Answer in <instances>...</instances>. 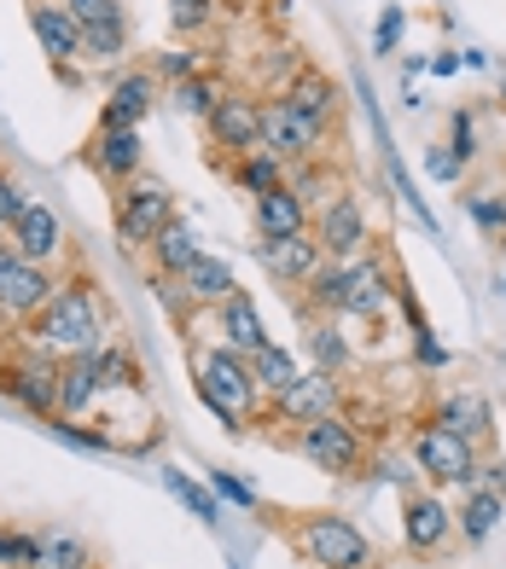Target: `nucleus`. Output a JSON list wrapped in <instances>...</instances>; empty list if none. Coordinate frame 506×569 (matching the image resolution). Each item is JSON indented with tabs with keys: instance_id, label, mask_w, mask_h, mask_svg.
<instances>
[{
	"instance_id": "2",
	"label": "nucleus",
	"mask_w": 506,
	"mask_h": 569,
	"mask_svg": "<svg viewBox=\"0 0 506 569\" xmlns=\"http://www.w3.org/2000/svg\"><path fill=\"white\" fill-rule=\"evenodd\" d=\"M198 396H205V407L216 412V419L227 430H239L250 419V407H257V378H250V360L234 355V349H210L205 360H198Z\"/></svg>"
},
{
	"instance_id": "40",
	"label": "nucleus",
	"mask_w": 506,
	"mask_h": 569,
	"mask_svg": "<svg viewBox=\"0 0 506 569\" xmlns=\"http://www.w3.org/2000/svg\"><path fill=\"white\" fill-rule=\"evenodd\" d=\"M448 158L454 163H472L477 158V122L466 111H454V140H448Z\"/></svg>"
},
{
	"instance_id": "45",
	"label": "nucleus",
	"mask_w": 506,
	"mask_h": 569,
	"mask_svg": "<svg viewBox=\"0 0 506 569\" xmlns=\"http://www.w3.org/2000/svg\"><path fill=\"white\" fill-rule=\"evenodd\" d=\"M477 488H495V495H506V465H500V459L477 465Z\"/></svg>"
},
{
	"instance_id": "25",
	"label": "nucleus",
	"mask_w": 506,
	"mask_h": 569,
	"mask_svg": "<svg viewBox=\"0 0 506 569\" xmlns=\"http://www.w3.org/2000/svg\"><path fill=\"white\" fill-rule=\"evenodd\" d=\"M146 250H151V262H158V273H163V279H175V273H181V268L192 262V256H198V232H192L187 221H169V227L158 232V239L146 244Z\"/></svg>"
},
{
	"instance_id": "38",
	"label": "nucleus",
	"mask_w": 506,
	"mask_h": 569,
	"mask_svg": "<svg viewBox=\"0 0 506 569\" xmlns=\"http://www.w3.org/2000/svg\"><path fill=\"white\" fill-rule=\"evenodd\" d=\"M460 198L484 232H506V198H489V192H460Z\"/></svg>"
},
{
	"instance_id": "35",
	"label": "nucleus",
	"mask_w": 506,
	"mask_h": 569,
	"mask_svg": "<svg viewBox=\"0 0 506 569\" xmlns=\"http://www.w3.org/2000/svg\"><path fill=\"white\" fill-rule=\"evenodd\" d=\"M163 488H169L175 500H187L198 517H205V523H221V506H216V495H205V488H198V482H187L181 471H163Z\"/></svg>"
},
{
	"instance_id": "36",
	"label": "nucleus",
	"mask_w": 506,
	"mask_h": 569,
	"mask_svg": "<svg viewBox=\"0 0 506 569\" xmlns=\"http://www.w3.org/2000/svg\"><path fill=\"white\" fill-rule=\"evenodd\" d=\"M309 349H315V360H320V372H333V378L349 367V349H344V338H338L333 326H315V331H309Z\"/></svg>"
},
{
	"instance_id": "43",
	"label": "nucleus",
	"mask_w": 506,
	"mask_h": 569,
	"mask_svg": "<svg viewBox=\"0 0 506 569\" xmlns=\"http://www.w3.org/2000/svg\"><path fill=\"white\" fill-rule=\"evenodd\" d=\"M23 203H30V198H23V187L0 174V227H7V232H12V221L23 216Z\"/></svg>"
},
{
	"instance_id": "42",
	"label": "nucleus",
	"mask_w": 506,
	"mask_h": 569,
	"mask_svg": "<svg viewBox=\"0 0 506 569\" xmlns=\"http://www.w3.org/2000/svg\"><path fill=\"white\" fill-rule=\"evenodd\" d=\"M210 482H216V495H221V500H234V506H245V511H257V488L239 482L234 471H210Z\"/></svg>"
},
{
	"instance_id": "10",
	"label": "nucleus",
	"mask_w": 506,
	"mask_h": 569,
	"mask_svg": "<svg viewBox=\"0 0 506 569\" xmlns=\"http://www.w3.org/2000/svg\"><path fill=\"white\" fill-rule=\"evenodd\" d=\"M396 284H390V268L373 262V256H356V262H344V302L338 315H356V320H378L390 308Z\"/></svg>"
},
{
	"instance_id": "13",
	"label": "nucleus",
	"mask_w": 506,
	"mask_h": 569,
	"mask_svg": "<svg viewBox=\"0 0 506 569\" xmlns=\"http://www.w3.org/2000/svg\"><path fill=\"white\" fill-rule=\"evenodd\" d=\"M0 383H7V396L23 412H36V419H59V367H53V360H23V367H7Z\"/></svg>"
},
{
	"instance_id": "37",
	"label": "nucleus",
	"mask_w": 506,
	"mask_h": 569,
	"mask_svg": "<svg viewBox=\"0 0 506 569\" xmlns=\"http://www.w3.org/2000/svg\"><path fill=\"white\" fill-rule=\"evenodd\" d=\"M65 12L82 23V30H93V23H129L122 18V0H65Z\"/></svg>"
},
{
	"instance_id": "48",
	"label": "nucleus",
	"mask_w": 506,
	"mask_h": 569,
	"mask_svg": "<svg viewBox=\"0 0 506 569\" xmlns=\"http://www.w3.org/2000/svg\"><path fill=\"white\" fill-rule=\"evenodd\" d=\"M500 88H506V70H500Z\"/></svg>"
},
{
	"instance_id": "46",
	"label": "nucleus",
	"mask_w": 506,
	"mask_h": 569,
	"mask_svg": "<svg viewBox=\"0 0 506 569\" xmlns=\"http://www.w3.org/2000/svg\"><path fill=\"white\" fill-rule=\"evenodd\" d=\"M425 169H431L437 180H460V163H454L448 151H431V158H425Z\"/></svg>"
},
{
	"instance_id": "9",
	"label": "nucleus",
	"mask_w": 506,
	"mask_h": 569,
	"mask_svg": "<svg viewBox=\"0 0 506 569\" xmlns=\"http://www.w3.org/2000/svg\"><path fill=\"white\" fill-rule=\"evenodd\" d=\"M367 210L356 192H338L333 203H320V221H315V239L320 250L333 256V262H356V256L367 250Z\"/></svg>"
},
{
	"instance_id": "8",
	"label": "nucleus",
	"mask_w": 506,
	"mask_h": 569,
	"mask_svg": "<svg viewBox=\"0 0 506 569\" xmlns=\"http://www.w3.org/2000/svg\"><path fill=\"white\" fill-rule=\"evenodd\" d=\"M59 291V279L53 268H41V262H23V256L12 250V239L0 244V315H18V320H36L47 297Z\"/></svg>"
},
{
	"instance_id": "32",
	"label": "nucleus",
	"mask_w": 506,
	"mask_h": 569,
	"mask_svg": "<svg viewBox=\"0 0 506 569\" xmlns=\"http://www.w3.org/2000/svg\"><path fill=\"white\" fill-rule=\"evenodd\" d=\"M36 569H88V547H82L76 535H47Z\"/></svg>"
},
{
	"instance_id": "28",
	"label": "nucleus",
	"mask_w": 506,
	"mask_h": 569,
	"mask_svg": "<svg viewBox=\"0 0 506 569\" xmlns=\"http://www.w3.org/2000/svg\"><path fill=\"white\" fill-rule=\"evenodd\" d=\"M250 378H257V390H268V396H280L286 383L297 378V360L280 349V343H268V349H257L250 355Z\"/></svg>"
},
{
	"instance_id": "15",
	"label": "nucleus",
	"mask_w": 506,
	"mask_h": 569,
	"mask_svg": "<svg viewBox=\"0 0 506 569\" xmlns=\"http://www.w3.org/2000/svg\"><path fill=\"white\" fill-rule=\"evenodd\" d=\"M12 250L23 256V262H53V256L65 250V221L47 210V203H23V216L12 221Z\"/></svg>"
},
{
	"instance_id": "4",
	"label": "nucleus",
	"mask_w": 506,
	"mask_h": 569,
	"mask_svg": "<svg viewBox=\"0 0 506 569\" xmlns=\"http://www.w3.org/2000/svg\"><path fill=\"white\" fill-rule=\"evenodd\" d=\"M477 453H484V448L466 442V436H454V430H443L437 419L414 430V465L437 488H472L477 482V465H484Z\"/></svg>"
},
{
	"instance_id": "26",
	"label": "nucleus",
	"mask_w": 506,
	"mask_h": 569,
	"mask_svg": "<svg viewBox=\"0 0 506 569\" xmlns=\"http://www.w3.org/2000/svg\"><path fill=\"white\" fill-rule=\"evenodd\" d=\"M286 99H291L302 117H315V122H333V117H338V88L326 82L320 70H302L297 82L286 88Z\"/></svg>"
},
{
	"instance_id": "30",
	"label": "nucleus",
	"mask_w": 506,
	"mask_h": 569,
	"mask_svg": "<svg viewBox=\"0 0 506 569\" xmlns=\"http://www.w3.org/2000/svg\"><path fill=\"white\" fill-rule=\"evenodd\" d=\"M216 99H221V88L205 82V76H187V82H175V88H169V106L181 111V117H210V111H216Z\"/></svg>"
},
{
	"instance_id": "47",
	"label": "nucleus",
	"mask_w": 506,
	"mask_h": 569,
	"mask_svg": "<svg viewBox=\"0 0 506 569\" xmlns=\"http://www.w3.org/2000/svg\"><path fill=\"white\" fill-rule=\"evenodd\" d=\"M500 297H506V279H500Z\"/></svg>"
},
{
	"instance_id": "20",
	"label": "nucleus",
	"mask_w": 506,
	"mask_h": 569,
	"mask_svg": "<svg viewBox=\"0 0 506 569\" xmlns=\"http://www.w3.org/2000/svg\"><path fill=\"white\" fill-rule=\"evenodd\" d=\"M30 30H36V41L47 47V59H53V64H70L76 53H82V23H76L65 7H36Z\"/></svg>"
},
{
	"instance_id": "12",
	"label": "nucleus",
	"mask_w": 506,
	"mask_h": 569,
	"mask_svg": "<svg viewBox=\"0 0 506 569\" xmlns=\"http://www.w3.org/2000/svg\"><path fill=\"white\" fill-rule=\"evenodd\" d=\"M205 122H210V140L227 146V151H239V158H245V151H262V106H257V99L221 93Z\"/></svg>"
},
{
	"instance_id": "33",
	"label": "nucleus",
	"mask_w": 506,
	"mask_h": 569,
	"mask_svg": "<svg viewBox=\"0 0 506 569\" xmlns=\"http://www.w3.org/2000/svg\"><path fill=\"white\" fill-rule=\"evenodd\" d=\"M302 284H309V302H315V308H338V302H344V262H333V256H326V262L302 279Z\"/></svg>"
},
{
	"instance_id": "24",
	"label": "nucleus",
	"mask_w": 506,
	"mask_h": 569,
	"mask_svg": "<svg viewBox=\"0 0 506 569\" xmlns=\"http://www.w3.org/2000/svg\"><path fill=\"white\" fill-rule=\"evenodd\" d=\"M175 279H181V284H187V297H198V302H227V297L239 291L234 268H227V262H216V256H205V250H198L192 262H187L181 273H175Z\"/></svg>"
},
{
	"instance_id": "27",
	"label": "nucleus",
	"mask_w": 506,
	"mask_h": 569,
	"mask_svg": "<svg viewBox=\"0 0 506 569\" xmlns=\"http://www.w3.org/2000/svg\"><path fill=\"white\" fill-rule=\"evenodd\" d=\"M93 396H99V383H93L88 355H70L65 367H59V419H76V412H82Z\"/></svg>"
},
{
	"instance_id": "39",
	"label": "nucleus",
	"mask_w": 506,
	"mask_h": 569,
	"mask_svg": "<svg viewBox=\"0 0 506 569\" xmlns=\"http://www.w3.org/2000/svg\"><path fill=\"white\" fill-rule=\"evenodd\" d=\"M401 47V7H385L378 12V30H373V59H385Z\"/></svg>"
},
{
	"instance_id": "11",
	"label": "nucleus",
	"mask_w": 506,
	"mask_h": 569,
	"mask_svg": "<svg viewBox=\"0 0 506 569\" xmlns=\"http://www.w3.org/2000/svg\"><path fill=\"white\" fill-rule=\"evenodd\" d=\"M326 412H338V378L333 372H297L274 396V419H286V425H309V419H326Z\"/></svg>"
},
{
	"instance_id": "22",
	"label": "nucleus",
	"mask_w": 506,
	"mask_h": 569,
	"mask_svg": "<svg viewBox=\"0 0 506 569\" xmlns=\"http://www.w3.org/2000/svg\"><path fill=\"white\" fill-rule=\"evenodd\" d=\"M221 331H227V349L234 355H257V349H268V331H262V315L250 308V297L245 291H234L221 302Z\"/></svg>"
},
{
	"instance_id": "23",
	"label": "nucleus",
	"mask_w": 506,
	"mask_h": 569,
	"mask_svg": "<svg viewBox=\"0 0 506 569\" xmlns=\"http://www.w3.org/2000/svg\"><path fill=\"white\" fill-rule=\"evenodd\" d=\"M500 511H506V495H495V488H466V500H460V511H454V529H460L472 547H484V540L495 535V523H500Z\"/></svg>"
},
{
	"instance_id": "17",
	"label": "nucleus",
	"mask_w": 506,
	"mask_h": 569,
	"mask_svg": "<svg viewBox=\"0 0 506 569\" xmlns=\"http://www.w3.org/2000/svg\"><path fill=\"white\" fill-rule=\"evenodd\" d=\"M437 425H443V430H454V436H466V442H477V448H489V442H495L489 401L477 396V390H454V396H443Z\"/></svg>"
},
{
	"instance_id": "16",
	"label": "nucleus",
	"mask_w": 506,
	"mask_h": 569,
	"mask_svg": "<svg viewBox=\"0 0 506 569\" xmlns=\"http://www.w3.org/2000/svg\"><path fill=\"white\" fill-rule=\"evenodd\" d=\"M401 535H408L414 552H443L454 535V511L437 495H408L401 500Z\"/></svg>"
},
{
	"instance_id": "41",
	"label": "nucleus",
	"mask_w": 506,
	"mask_h": 569,
	"mask_svg": "<svg viewBox=\"0 0 506 569\" xmlns=\"http://www.w3.org/2000/svg\"><path fill=\"white\" fill-rule=\"evenodd\" d=\"M210 0H169V18H175V30H205L210 23Z\"/></svg>"
},
{
	"instance_id": "14",
	"label": "nucleus",
	"mask_w": 506,
	"mask_h": 569,
	"mask_svg": "<svg viewBox=\"0 0 506 569\" xmlns=\"http://www.w3.org/2000/svg\"><path fill=\"white\" fill-rule=\"evenodd\" d=\"M257 256H262V268L280 279V284H302V279H309V273L326 262V250H320L315 232H291V239H262Z\"/></svg>"
},
{
	"instance_id": "31",
	"label": "nucleus",
	"mask_w": 506,
	"mask_h": 569,
	"mask_svg": "<svg viewBox=\"0 0 506 569\" xmlns=\"http://www.w3.org/2000/svg\"><path fill=\"white\" fill-rule=\"evenodd\" d=\"M88 367H93V383H99V390L135 383V367H129V355H122V349H106V343H99V349L88 355Z\"/></svg>"
},
{
	"instance_id": "34",
	"label": "nucleus",
	"mask_w": 506,
	"mask_h": 569,
	"mask_svg": "<svg viewBox=\"0 0 506 569\" xmlns=\"http://www.w3.org/2000/svg\"><path fill=\"white\" fill-rule=\"evenodd\" d=\"M129 47V23H93L82 30V59H117Z\"/></svg>"
},
{
	"instance_id": "21",
	"label": "nucleus",
	"mask_w": 506,
	"mask_h": 569,
	"mask_svg": "<svg viewBox=\"0 0 506 569\" xmlns=\"http://www.w3.org/2000/svg\"><path fill=\"white\" fill-rule=\"evenodd\" d=\"M151 93H158L151 76H122L106 99V111H99V128H140V117L151 111Z\"/></svg>"
},
{
	"instance_id": "6",
	"label": "nucleus",
	"mask_w": 506,
	"mask_h": 569,
	"mask_svg": "<svg viewBox=\"0 0 506 569\" xmlns=\"http://www.w3.org/2000/svg\"><path fill=\"white\" fill-rule=\"evenodd\" d=\"M297 453L326 477H349L361 465V430L344 419V412H326V419L297 425Z\"/></svg>"
},
{
	"instance_id": "19",
	"label": "nucleus",
	"mask_w": 506,
	"mask_h": 569,
	"mask_svg": "<svg viewBox=\"0 0 506 569\" xmlns=\"http://www.w3.org/2000/svg\"><path fill=\"white\" fill-rule=\"evenodd\" d=\"M93 169L106 180H135L140 174V128H99Z\"/></svg>"
},
{
	"instance_id": "44",
	"label": "nucleus",
	"mask_w": 506,
	"mask_h": 569,
	"mask_svg": "<svg viewBox=\"0 0 506 569\" xmlns=\"http://www.w3.org/2000/svg\"><path fill=\"white\" fill-rule=\"evenodd\" d=\"M158 76H163V82H187V76H198V53H163Z\"/></svg>"
},
{
	"instance_id": "5",
	"label": "nucleus",
	"mask_w": 506,
	"mask_h": 569,
	"mask_svg": "<svg viewBox=\"0 0 506 569\" xmlns=\"http://www.w3.org/2000/svg\"><path fill=\"white\" fill-rule=\"evenodd\" d=\"M175 221V192L163 187V180H151V174H135V180H122V198H117V239L122 244H151L158 232Z\"/></svg>"
},
{
	"instance_id": "1",
	"label": "nucleus",
	"mask_w": 506,
	"mask_h": 569,
	"mask_svg": "<svg viewBox=\"0 0 506 569\" xmlns=\"http://www.w3.org/2000/svg\"><path fill=\"white\" fill-rule=\"evenodd\" d=\"M36 349L41 355H93L106 343V326H99V302L82 284H65V291L47 297V308L36 315Z\"/></svg>"
},
{
	"instance_id": "29",
	"label": "nucleus",
	"mask_w": 506,
	"mask_h": 569,
	"mask_svg": "<svg viewBox=\"0 0 506 569\" xmlns=\"http://www.w3.org/2000/svg\"><path fill=\"white\" fill-rule=\"evenodd\" d=\"M234 180L262 198V192H274V187H286V163L274 158V151H245V163L234 169Z\"/></svg>"
},
{
	"instance_id": "3",
	"label": "nucleus",
	"mask_w": 506,
	"mask_h": 569,
	"mask_svg": "<svg viewBox=\"0 0 506 569\" xmlns=\"http://www.w3.org/2000/svg\"><path fill=\"white\" fill-rule=\"evenodd\" d=\"M297 552L315 569H373V540L338 511H315L297 523Z\"/></svg>"
},
{
	"instance_id": "18",
	"label": "nucleus",
	"mask_w": 506,
	"mask_h": 569,
	"mask_svg": "<svg viewBox=\"0 0 506 569\" xmlns=\"http://www.w3.org/2000/svg\"><path fill=\"white\" fill-rule=\"evenodd\" d=\"M257 232L262 239H291V232H309V203L291 187H274L257 198Z\"/></svg>"
},
{
	"instance_id": "7",
	"label": "nucleus",
	"mask_w": 506,
	"mask_h": 569,
	"mask_svg": "<svg viewBox=\"0 0 506 569\" xmlns=\"http://www.w3.org/2000/svg\"><path fill=\"white\" fill-rule=\"evenodd\" d=\"M320 146H326V122L302 117L286 93L262 106V151H274L280 163H309L320 158Z\"/></svg>"
},
{
	"instance_id": "49",
	"label": "nucleus",
	"mask_w": 506,
	"mask_h": 569,
	"mask_svg": "<svg viewBox=\"0 0 506 569\" xmlns=\"http://www.w3.org/2000/svg\"><path fill=\"white\" fill-rule=\"evenodd\" d=\"M500 239H506V232H500Z\"/></svg>"
}]
</instances>
